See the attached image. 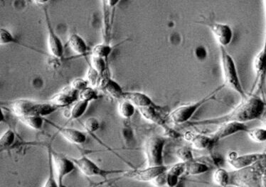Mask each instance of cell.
<instances>
[{
  "label": "cell",
  "instance_id": "d6a6232c",
  "mask_svg": "<svg viewBox=\"0 0 266 187\" xmlns=\"http://www.w3.org/2000/svg\"><path fill=\"white\" fill-rule=\"evenodd\" d=\"M10 43H17V44L23 45L19 42L18 40L12 35V33L7 29L2 28L0 29V44L8 45Z\"/></svg>",
  "mask_w": 266,
  "mask_h": 187
},
{
  "label": "cell",
  "instance_id": "52a82bcc",
  "mask_svg": "<svg viewBox=\"0 0 266 187\" xmlns=\"http://www.w3.org/2000/svg\"><path fill=\"white\" fill-rule=\"evenodd\" d=\"M71 159L81 172L88 177H98L99 176V177L106 178L111 174L123 172L120 170H106V169H102L99 167L95 162L90 160L89 157L85 155L80 158Z\"/></svg>",
  "mask_w": 266,
  "mask_h": 187
},
{
  "label": "cell",
  "instance_id": "d590c367",
  "mask_svg": "<svg viewBox=\"0 0 266 187\" xmlns=\"http://www.w3.org/2000/svg\"><path fill=\"white\" fill-rule=\"evenodd\" d=\"M83 127L89 133H94L98 131L100 127V121L95 117H89L83 122Z\"/></svg>",
  "mask_w": 266,
  "mask_h": 187
},
{
  "label": "cell",
  "instance_id": "836d02e7",
  "mask_svg": "<svg viewBox=\"0 0 266 187\" xmlns=\"http://www.w3.org/2000/svg\"><path fill=\"white\" fill-rule=\"evenodd\" d=\"M187 171V163L183 162H178V163L174 164L173 166L170 167L168 172L169 174L176 176V177L180 178L183 175L184 173Z\"/></svg>",
  "mask_w": 266,
  "mask_h": 187
},
{
  "label": "cell",
  "instance_id": "7a4b0ae2",
  "mask_svg": "<svg viewBox=\"0 0 266 187\" xmlns=\"http://www.w3.org/2000/svg\"><path fill=\"white\" fill-rule=\"evenodd\" d=\"M57 109L58 108L51 105L50 102L40 103V102L24 100V99L15 100L11 104L12 113L19 119L29 117V116H39V117L44 118L54 113Z\"/></svg>",
  "mask_w": 266,
  "mask_h": 187
},
{
  "label": "cell",
  "instance_id": "8992f818",
  "mask_svg": "<svg viewBox=\"0 0 266 187\" xmlns=\"http://www.w3.org/2000/svg\"><path fill=\"white\" fill-rule=\"evenodd\" d=\"M215 92L208 95L206 98L201 99L199 101L189 105L181 106L178 108L172 111L169 115L170 120L175 124H182L188 122L197 112L198 109L201 108L203 105L210 101L215 96Z\"/></svg>",
  "mask_w": 266,
  "mask_h": 187
},
{
  "label": "cell",
  "instance_id": "60d3db41",
  "mask_svg": "<svg viewBox=\"0 0 266 187\" xmlns=\"http://www.w3.org/2000/svg\"><path fill=\"white\" fill-rule=\"evenodd\" d=\"M261 181L262 186L266 187V167L264 169L263 172H262Z\"/></svg>",
  "mask_w": 266,
  "mask_h": 187
},
{
  "label": "cell",
  "instance_id": "5bb4252c",
  "mask_svg": "<svg viewBox=\"0 0 266 187\" xmlns=\"http://www.w3.org/2000/svg\"><path fill=\"white\" fill-rule=\"evenodd\" d=\"M46 122L51 124L52 126L58 130L59 133L62 136L65 138L68 141L75 145H82L86 143L87 140V136L86 133L79 130L72 129V128L62 127V126H57L51 121H47Z\"/></svg>",
  "mask_w": 266,
  "mask_h": 187
},
{
  "label": "cell",
  "instance_id": "4dcf8cb0",
  "mask_svg": "<svg viewBox=\"0 0 266 187\" xmlns=\"http://www.w3.org/2000/svg\"><path fill=\"white\" fill-rule=\"evenodd\" d=\"M90 66L93 67L94 70L96 71L101 77L105 73L106 69H107L105 59L93 56V55H91V58H90Z\"/></svg>",
  "mask_w": 266,
  "mask_h": 187
},
{
  "label": "cell",
  "instance_id": "7bdbcfd3",
  "mask_svg": "<svg viewBox=\"0 0 266 187\" xmlns=\"http://www.w3.org/2000/svg\"><path fill=\"white\" fill-rule=\"evenodd\" d=\"M264 124H265V129H266V117L265 118V120H264Z\"/></svg>",
  "mask_w": 266,
  "mask_h": 187
},
{
  "label": "cell",
  "instance_id": "ab89813d",
  "mask_svg": "<svg viewBox=\"0 0 266 187\" xmlns=\"http://www.w3.org/2000/svg\"><path fill=\"white\" fill-rule=\"evenodd\" d=\"M195 55L196 58L199 59V60H204V59L206 58V55H207L206 48L203 46L197 47V48H196Z\"/></svg>",
  "mask_w": 266,
  "mask_h": 187
},
{
  "label": "cell",
  "instance_id": "4316f807",
  "mask_svg": "<svg viewBox=\"0 0 266 187\" xmlns=\"http://www.w3.org/2000/svg\"><path fill=\"white\" fill-rule=\"evenodd\" d=\"M113 49L114 48L109 43H100L92 48L91 55L106 59L111 54Z\"/></svg>",
  "mask_w": 266,
  "mask_h": 187
},
{
  "label": "cell",
  "instance_id": "6da1fadb",
  "mask_svg": "<svg viewBox=\"0 0 266 187\" xmlns=\"http://www.w3.org/2000/svg\"><path fill=\"white\" fill-rule=\"evenodd\" d=\"M265 110V102L258 97H250L243 99V101L237 107H235L229 114L223 117L204 119V120L190 123L196 126H207V125H221L228 122H239L245 124L248 121L260 119Z\"/></svg>",
  "mask_w": 266,
  "mask_h": 187
},
{
  "label": "cell",
  "instance_id": "3957f363",
  "mask_svg": "<svg viewBox=\"0 0 266 187\" xmlns=\"http://www.w3.org/2000/svg\"><path fill=\"white\" fill-rule=\"evenodd\" d=\"M259 162L250 167L230 172V184L235 187H262V174L265 167L258 166Z\"/></svg>",
  "mask_w": 266,
  "mask_h": 187
},
{
  "label": "cell",
  "instance_id": "ffe728a7",
  "mask_svg": "<svg viewBox=\"0 0 266 187\" xmlns=\"http://www.w3.org/2000/svg\"><path fill=\"white\" fill-rule=\"evenodd\" d=\"M264 4L265 5L266 8V2L264 3ZM253 68H254L255 73L259 77H262L266 73V32L263 48L255 56L254 61H253Z\"/></svg>",
  "mask_w": 266,
  "mask_h": 187
},
{
  "label": "cell",
  "instance_id": "8d00e7d4",
  "mask_svg": "<svg viewBox=\"0 0 266 187\" xmlns=\"http://www.w3.org/2000/svg\"><path fill=\"white\" fill-rule=\"evenodd\" d=\"M177 155L182 160V162H185V163H189V162L194 161L192 151L186 147L178 149L177 151Z\"/></svg>",
  "mask_w": 266,
  "mask_h": 187
},
{
  "label": "cell",
  "instance_id": "30bf717a",
  "mask_svg": "<svg viewBox=\"0 0 266 187\" xmlns=\"http://www.w3.org/2000/svg\"><path fill=\"white\" fill-rule=\"evenodd\" d=\"M266 157L265 154L250 153L238 155L236 152H231L228 157V162L236 169H243L253 165L257 162L264 160Z\"/></svg>",
  "mask_w": 266,
  "mask_h": 187
},
{
  "label": "cell",
  "instance_id": "8fae6325",
  "mask_svg": "<svg viewBox=\"0 0 266 187\" xmlns=\"http://www.w3.org/2000/svg\"><path fill=\"white\" fill-rule=\"evenodd\" d=\"M44 12L45 17H46L47 29H48V51L55 58H62L64 53V45H63L62 40L59 39V36L57 35L55 31H54L48 12H47L46 10H44Z\"/></svg>",
  "mask_w": 266,
  "mask_h": 187
},
{
  "label": "cell",
  "instance_id": "ac0fdd59",
  "mask_svg": "<svg viewBox=\"0 0 266 187\" xmlns=\"http://www.w3.org/2000/svg\"><path fill=\"white\" fill-rule=\"evenodd\" d=\"M101 87L105 92L109 94L110 96L117 100H123V96L125 91L120 85L119 83L109 77H105L101 79Z\"/></svg>",
  "mask_w": 266,
  "mask_h": 187
},
{
  "label": "cell",
  "instance_id": "b9f144b4",
  "mask_svg": "<svg viewBox=\"0 0 266 187\" xmlns=\"http://www.w3.org/2000/svg\"><path fill=\"white\" fill-rule=\"evenodd\" d=\"M105 3L108 5H109L110 7H114L118 4V1H117V0H114V1L106 2Z\"/></svg>",
  "mask_w": 266,
  "mask_h": 187
},
{
  "label": "cell",
  "instance_id": "5b68a950",
  "mask_svg": "<svg viewBox=\"0 0 266 187\" xmlns=\"http://www.w3.org/2000/svg\"><path fill=\"white\" fill-rule=\"evenodd\" d=\"M166 139L163 136L154 135L146 141L145 152L147 167H156L164 164V149Z\"/></svg>",
  "mask_w": 266,
  "mask_h": 187
},
{
  "label": "cell",
  "instance_id": "4fadbf2b",
  "mask_svg": "<svg viewBox=\"0 0 266 187\" xmlns=\"http://www.w3.org/2000/svg\"><path fill=\"white\" fill-rule=\"evenodd\" d=\"M211 31L220 47L229 46L234 38V31L226 24L215 23L211 26Z\"/></svg>",
  "mask_w": 266,
  "mask_h": 187
},
{
  "label": "cell",
  "instance_id": "d6986e66",
  "mask_svg": "<svg viewBox=\"0 0 266 187\" xmlns=\"http://www.w3.org/2000/svg\"><path fill=\"white\" fill-rule=\"evenodd\" d=\"M69 46L76 54L82 55L88 51V46L84 39L78 34H74L69 39Z\"/></svg>",
  "mask_w": 266,
  "mask_h": 187
},
{
  "label": "cell",
  "instance_id": "9c48e42d",
  "mask_svg": "<svg viewBox=\"0 0 266 187\" xmlns=\"http://www.w3.org/2000/svg\"><path fill=\"white\" fill-rule=\"evenodd\" d=\"M170 167L166 165L147 167L143 169L126 171L125 176L142 182L151 183L158 176L168 171Z\"/></svg>",
  "mask_w": 266,
  "mask_h": 187
},
{
  "label": "cell",
  "instance_id": "9a60e30c",
  "mask_svg": "<svg viewBox=\"0 0 266 187\" xmlns=\"http://www.w3.org/2000/svg\"><path fill=\"white\" fill-rule=\"evenodd\" d=\"M78 98V93L73 91L71 88L69 89L63 90L60 92L56 94L50 100V103L55 106L57 108L61 107H66L74 104L76 102Z\"/></svg>",
  "mask_w": 266,
  "mask_h": 187
},
{
  "label": "cell",
  "instance_id": "f546056e",
  "mask_svg": "<svg viewBox=\"0 0 266 187\" xmlns=\"http://www.w3.org/2000/svg\"><path fill=\"white\" fill-rule=\"evenodd\" d=\"M247 133L250 139L255 143H263L266 141V129L255 128V129H248Z\"/></svg>",
  "mask_w": 266,
  "mask_h": 187
},
{
  "label": "cell",
  "instance_id": "83f0119b",
  "mask_svg": "<svg viewBox=\"0 0 266 187\" xmlns=\"http://www.w3.org/2000/svg\"><path fill=\"white\" fill-rule=\"evenodd\" d=\"M89 104V102L82 101V100H78L76 102L71 108L70 113L71 119L76 120L83 117V114L86 113Z\"/></svg>",
  "mask_w": 266,
  "mask_h": 187
},
{
  "label": "cell",
  "instance_id": "e0dca14e",
  "mask_svg": "<svg viewBox=\"0 0 266 187\" xmlns=\"http://www.w3.org/2000/svg\"><path fill=\"white\" fill-rule=\"evenodd\" d=\"M123 100L131 102L135 107L138 109L155 106L152 99L148 95L140 91H125Z\"/></svg>",
  "mask_w": 266,
  "mask_h": 187
},
{
  "label": "cell",
  "instance_id": "7402d4cb",
  "mask_svg": "<svg viewBox=\"0 0 266 187\" xmlns=\"http://www.w3.org/2000/svg\"><path fill=\"white\" fill-rule=\"evenodd\" d=\"M213 181L219 186H229L230 184V172L224 168H219L214 173Z\"/></svg>",
  "mask_w": 266,
  "mask_h": 187
},
{
  "label": "cell",
  "instance_id": "f1b7e54d",
  "mask_svg": "<svg viewBox=\"0 0 266 187\" xmlns=\"http://www.w3.org/2000/svg\"><path fill=\"white\" fill-rule=\"evenodd\" d=\"M16 140L15 133L11 129L7 130L0 137V148L1 151L10 148L15 143Z\"/></svg>",
  "mask_w": 266,
  "mask_h": 187
},
{
  "label": "cell",
  "instance_id": "f35d334b",
  "mask_svg": "<svg viewBox=\"0 0 266 187\" xmlns=\"http://www.w3.org/2000/svg\"><path fill=\"white\" fill-rule=\"evenodd\" d=\"M167 172L163 173L161 175L158 176L157 177L155 178L151 183L153 186L156 187H162L166 186L167 185Z\"/></svg>",
  "mask_w": 266,
  "mask_h": 187
},
{
  "label": "cell",
  "instance_id": "cb8c5ba5",
  "mask_svg": "<svg viewBox=\"0 0 266 187\" xmlns=\"http://www.w3.org/2000/svg\"><path fill=\"white\" fill-rule=\"evenodd\" d=\"M136 111V107L126 100H122L118 105V112L123 119H129L133 117Z\"/></svg>",
  "mask_w": 266,
  "mask_h": 187
},
{
  "label": "cell",
  "instance_id": "d4e9b609",
  "mask_svg": "<svg viewBox=\"0 0 266 187\" xmlns=\"http://www.w3.org/2000/svg\"><path fill=\"white\" fill-rule=\"evenodd\" d=\"M43 187H59L57 176H56L53 162H52L51 150H48V171L47 179Z\"/></svg>",
  "mask_w": 266,
  "mask_h": 187
},
{
  "label": "cell",
  "instance_id": "e575fe53",
  "mask_svg": "<svg viewBox=\"0 0 266 187\" xmlns=\"http://www.w3.org/2000/svg\"><path fill=\"white\" fill-rule=\"evenodd\" d=\"M101 76L93 67L90 66L87 72V80L92 86H97L101 82Z\"/></svg>",
  "mask_w": 266,
  "mask_h": 187
},
{
  "label": "cell",
  "instance_id": "2e32d148",
  "mask_svg": "<svg viewBox=\"0 0 266 187\" xmlns=\"http://www.w3.org/2000/svg\"><path fill=\"white\" fill-rule=\"evenodd\" d=\"M184 138L192 143L193 148L198 150H203L211 148L215 142L211 136L205 135L195 134L192 132H187L184 134Z\"/></svg>",
  "mask_w": 266,
  "mask_h": 187
},
{
  "label": "cell",
  "instance_id": "44dd1931",
  "mask_svg": "<svg viewBox=\"0 0 266 187\" xmlns=\"http://www.w3.org/2000/svg\"><path fill=\"white\" fill-rule=\"evenodd\" d=\"M141 115L145 118L146 120L151 121L159 125V126H164V120L162 119L161 114L158 113L155 108V106L153 107H145V108L139 109Z\"/></svg>",
  "mask_w": 266,
  "mask_h": 187
},
{
  "label": "cell",
  "instance_id": "1f68e13d",
  "mask_svg": "<svg viewBox=\"0 0 266 187\" xmlns=\"http://www.w3.org/2000/svg\"><path fill=\"white\" fill-rule=\"evenodd\" d=\"M98 98V92L96 90L91 86H88L86 89H83L81 92L78 93V98L79 100H82L87 102L94 101Z\"/></svg>",
  "mask_w": 266,
  "mask_h": 187
},
{
  "label": "cell",
  "instance_id": "603a6c76",
  "mask_svg": "<svg viewBox=\"0 0 266 187\" xmlns=\"http://www.w3.org/2000/svg\"><path fill=\"white\" fill-rule=\"evenodd\" d=\"M19 119L28 127L36 131L42 129L43 124L46 122L44 118L39 116H29V117L20 118Z\"/></svg>",
  "mask_w": 266,
  "mask_h": 187
},
{
  "label": "cell",
  "instance_id": "277c9868",
  "mask_svg": "<svg viewBox=\"0 0 266 187\" xmlns=\"http://www.w3.org/2000/svg\"><path fill=\"white\" fill-rule=\"evenodd\" d=\"M222 53V65L223 70L224 79L225 84L229 87L239 94L242 99L246 98V95L243 89L242 84L234 60L230 54L227 53L223 47H220Z\"/></svg>",
  "mask_w": 266,
  "mask_h": 187
},
{
  "label": "cell",
  "instance_id": "7c38bea8",
  "mask_svg": "<svg viewBox=\"0 0 266 187\" xmlns=\"http://www.w3.org/2000/svg\"><path fill=\"white\" fill-rule=\"evenodd\" d=\"M248 127L245 124L239 122H228L220 125L218 129L211 135V138L216 143L243 131H248Z\"/></svg>",
  "mask_w": 266,
  "mask_h": 187
},
{
  "label": "cell",
  "instance_id": "484cf974",
  "mask_svg": "<svg viewBox=\"0 0 266 187\" xmlns=\"http://www.w3.org/2000/svg\"><path fill=\"white\" fill-rule=\"evenodd\" d=\"M209 170V167L206 164L201 163V162H193L187 163V171L189 175L196 176L200 174H204Z\"/></svg>",
  "mask_w": 266,
  "mask_h": 187
},
{
  "label": "cell",
  "instance_id": "74e56055",
  "mask_svg": "<svg viewBox=\"0 0 266 187\" xmlns=\"http://www.w3.org/2000/svg\"><path fill=\"white\" fill-rule=\"evenodd\" d=\"M89 85V83L87 79H82V78H76L71 82L70 88L73 91L79 93Z\"/></svg>",
  "mask_w": 266,
  "mask_h": 187
},
{
  "label": "cell",
  "instance_id": "ba28073f",
  "mask_svg": "<svg viewBox=\"0 0 266 187\" xmlns=\"http://www.w3.org/2000/svg\"><path fill=\"white\" fill-rule=\"evenodd\" d=\"M52 162L59 187H65L64 181L68 175L76 169V166L72 159L57 153L51 150Z\"/></svg>",
  "mask_w": 266,
  "mask_h": 187
}]
</instances>
